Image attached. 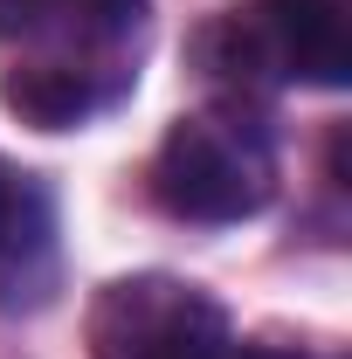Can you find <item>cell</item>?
<instances>
[{
  "instance_id": "1",
  "label": "cell",
  "mask_w": 352,
  "mask_h": 359,
  "mask_svg": "<svg viewBox=\"0 0 352 359\" xmlns=\"http://www.w3.org/2000/svg\"><path fill=\"white\" fill-rule=\"evenodd\" d=\"M276 187L269 138L228 111H194L152 152V201L180 222H242Z\"/></svg>"
},
{
  "instance_id": "2",
  "label": "cell",
  "mask_w": 352,
  "mask_h": 359,
  "mask_svg": "<svg viewBox=\"0 0 352 359\" xmlns=\"http://www.w3.org/2000/svg\"><path fill=\"white\" fill-rule=\"evenodd\" d=\"M228 318L208 290L180 276H118L90 304L97 359H221Z\"/></svg>"
},
{
  "instance_id": "3",
  "label": "cell",
  "mask_w": 352,
  "mask_h": 359,
  "mask_svg": "<svg viewBox=\"0 0 352 359\" xmlns=\"http://www.w3.org/2000/svg\"><path fill=\"white\" fill-rule=\"evenodd\" d=\"M221 69L235 76H297V83H346V21L339 0H256L215 28Z\"/></svg>"
},
{
  "instance_id": "4",
  "label": "cell",
  "mask_w": 352,
  "mask_h": 359,
  "mask_svg": "<svg viewBox=\"0 0 352 359\" xmlns=\"http://www.w3.org/2000/svg\"><path fill=\"white\" fill-rule=\"evenodd\" d=\"M145 0H0V42L35 48L28 69H76L104 83H132V35Z\"/></svg>"
},
{
  "instance_id": "5",
  "label": "cell",
  "mask_w": 352,
  "mask_h": 359,
  "mask_svg": "<svg viewBox=\"0 0 352 359\" xmlns=\"http://www.w3.org/2000/svg\"><path fill=\"white\" fill-rule=\"evenodd\" d=\"M55 290V201L0 159V311H35Z\"/></svg>"
},
{
  "instance_id": "6",
  "label": "cell",
  "mask_w": 352,
  "mask_h": 359,
  "mask_svg": "<svg viewBox=\"0 0 352 359\" xmlns=\"http://www.w3.org/2000/svg\"><path fill=\"white\" fill-rule=\"evenodd\" d=\"M242 359H297V353H242Z\"/></svg>"
}]
</instances>
